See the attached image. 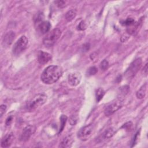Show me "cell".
<instances>
[{"label": "cell", "instance_id": "cell-25", "mask_svg": "<svg viewBox=\"0 0 148 148\" xmlns=\"http://www.w3.org/2000/svg\"><path fill=\"white\" fill-rule=\"evenodd\" d=\"M86 28V24L83 21L80 23V24L78 25V29L79 30H83Z\"/></svg>", "mask_w": 148, "mask_h": 148}, {"label": "cell", "instance_id": "cell-3", "mask_svg": "<svg viewBox=\"0 0 148 148\" xmlns=\"http://www.w3.org/2000/svg\"><path fill=\"white\" fill-rule=\"evenodd\" d=\"M61 35V31L59 28H55L47 33L43 39V45L47 47H50L53 46L57 40L60 38Z\"/></svg>", "mask_w": 148, "mask_h": 148}, {"label": "cell", "instance_id": "cell-6", "mask_svg": "<svg viewBox=\"0 0 148 148\" xmlns=\"http://www.w3.org/2000/svg\"><path fill=\"white\" fill-rule=\"evenodd\" d=\"M94 131V127L92 124H88L81 128L77 132V138L81 140H88L92 135Z\"/></svg>", "mask_w": 148, "mask_h": 148}, {"label": "cell", "instance_id": "cell-21", "mask_svg": "<svg viewBox=\"0 0 148 148\" xmlns=\"http://www.w3.org/2000/svg\"><path fill=\"white\" fill-rule=\"evenodd\" d=\"M98 72V69L95 66H91L87 70V73L88 75H94Z\"/></svg>", "mask_w": 148, "mask_h": 148}, {"label": "cell", "instance_id": "cell-2", "mask_svg": "<svg viewBox=\"0 0 148 148\" xmlns=\"http://www.w3.org/2000/svg\"><path fill=\"white\" fill-rule=\"evenodd\" d=\"M47 99V96L45 94H38L27 102L26 107L29 110H33L45 104Z\"/></svg>", "mask_w": 148, "mask_h": 148}, {"label": "cell", "instance_id": "cell-12", "mask_svg": "<svg viewBox=\"0 0 148 148\" xmlns=\"http://www.w3.org/2000/svg\"><path fill=\"white\" fill-rule=\"evenodd\" d=\"M37 28L41 34H45L49 32L51 28V24L48 21H42L37 24Z\"/></svg>", "mask_w": 148, "mask_h": 148}, {"label": "cell", "instance_id": "cell-9", "mask_svg": "<svg viewBox=\"0 0 148 148\" xmlns=\"http://www.w3.org/2000/svg\"><path fill=\"white\" fill-rule=\"evenodd\" d=\"M81 75L79 72H74L69 75L68 83L72 86H76L81 81Z\"/></svg>", "mask_w": 148, "mask_h": 148}, {"label": "cell", "instance_id": "cell-19", "mask_svg": "<svg viewBox=\"0 0 148 148\" xmlns=\"http://www.w3.org/2000/svg\"><path fill=\"white\" fill-rule=\"evenodd\" d=\"M67 120V117L66 115H61L60 117V130H59V132H62V131L63 130L65 125V123Z\"/></svg>", "mask_w": 148, "mask_h": 148}, {"label": "cell", "instance_id": "cell-4", "mask_svg": "<svg viewBox=\"0 0 148 148\" xmlns=\"http://www.w3.org/2000/svg\"><path fill=\"white\" fill-rule=\"evenodd\" d=\"M142 61L140 58H138L134 60L129 67L127 68L124 73V75L126 78L130 79L132 77L138 72L139 69L140 68L142 65Z\"/></svg>", "mask_w": 148, "mask_h": 148}, {"label": "cell", "instance_id": "cell-23", "mask_svg": "<svg viewBox=\"0 0 148 148\" xmlns=\"http://www.w3.org/2000/svg\"><path fill=\"white\" fill-rule=\"evenodd\" d=\"M135 23V21L134 19L131 18H128L127 20H125L124 21H123V24L128 26H130L132 24H133Z\"/></svg>", "mask_w": 148, "mask_h": 148}, {"label": "cell", "instance_id": "cell-15", "mask_svg": "<svg viewBox=\"0 0 148 148\" xmlns=\"http://www.w3.org/2000/svg\"><path fill=\"white\" fill-rule=\"evenodd\" d=\"M147 89V84L143 85L136 92V95L138 99H143L146 95V92Z\"/></svg>", "mask_w": 148, "mask_h": 148}, {"label": "cell", "instance_id": "cell-14", "mask_svg": "<svg viewBox=\"0 0 148 148\" xmlns=\"http://www.w3.org/2000/svg\"><path fill=\"white\" fill-rule=\"evenodd\" d=\"M15 34L13 31L8 32L4 36L3 42L6 45H10L14 39Z\"/></svg>", "mask_w": 148, "mask_h": 148}, {"label": "cell", "instance_id": "cell-10", "mask_svg": "<svg viewBox=\"0 0 148 148\" xmlns=\"http://www.w3.org/2000/svg\"><path fill=\"white\" fill-rule=\"evenodd\" d=\"M51 55L49 53L39 51L38 54V60L39 64L43 65L47 63L51 60Z\"/></svg>", "mask_w": 148, "mask_h": 148}, {"label": "cell", "instance_id": "cell-8", "mask_svg": "<svg viewBox=\"0 0 148 148\" xmlns=\"http://www.w3.org/2000/svg\"><path fill=\"white\" fill-rule=\"evenodd\" d=\"M36 128L34 125H29L27 126L22 131L20 136V140L23 142H25L28 140L31 135L35 132Z\"/></svg>", "mask_w": 148, "mask_h": 148}, {"label": "cell", "instance_id": "cell-1", "mask_svg": "<svg viewBox=\"0 0 148 148\" xmlns=\"http://www.w3.org/2000/svg\"><path fill=\"white\" fill-rule=\"evenodd\" d=\"M62 69L58 65H50L46 68L41 74V80L47 84L56 83L62 76Z\"/></svg>", "mask_w": 148, "mask_h": 148}, {"label": "cell", "instance_id": "cell-26", "mask_svg": "<svg viewBox=\"0 0 148 148\" xmlns=\"http://www.w3.org/2000/svg\"><path fill=\"white\" fill-rule=\"evenodd\" d=\"M55 3L57 4V5L59 7V8H62L65 6V2L64 1H56Z\"/></svg>", "mask_w": 148, "mask_h": 148}, {"label": "cell", "instance_id": "cell-24", "mask_svg": "<svg viewBox=\"0 0 148 148\" xmlns=\"http://www.w3.org/2000/svg\"><path fill=\"white\" fill-rule=\"evenodd\" d=\"M7 109V106L5 104H2L0 106V113H1V117H2L3 114L5 113Z\"/></svg>", "mask_w": 148, "mask_h": 148}, {"label": "cell", "instance_id": "cell-13", "mask_svg": "<svg viewBox=\"0 0 148 148\" xmlns=\"http://www.w3.org/2000/svg\"><path fill=\"white\" fill-rule=\"evenodd\" d=\"M74 141L72 135H68L64 138L60 143V147H69L72 146Z\"/></svg>", "mask_w": 148, "mask_h": 148}, {"label": "cell", "instance_id": "cell-20", "mask_svg": "<svg viewBox=\"0 0 148 148\" xmlns=\"http://www.w3.org/2000/svg\"><path fill=\"white\" fill-rule=\"evenodd\" d=\"M109 66V62L107 60H103L100 64V68L102 71H105L108 69Z\"/></svg>", "mask_w": 148, "mask_h": 148}, {"label": "cell", "instance_id": "cell-22", "mask_svg": "<svg viewBox=\"0 0 148 148\" xmlns=\"http://www.w3.org/2000/svg\"><path fill=\"white\" fill-rule=\"evenodd\" d=\"M77 121V117L75 115H72L69 119V123L71 125H75Z\"/></svg>", "mask_w": 148, "mask_h": 148}, {"label": "cell", "instance_id": "cell-5", "mask_svg": "<svg viewBox=\"0 0 148 148\" xmlns=\"http://www.w3.org/2000/svg\"><path fill=\"white\" fill-rule=\"evenodd\" d=\"M28 43V38L24 35L21 36L14 43L12 51L13 54L15 56H18L22 52H23L27 48Z\"/></svg>", "mask_w": 148, "mask_h": 148}, {"label": "cell", "instance_id": "cell-11", "mask_svg": "<svg viewBox=\"0 0 148 148\" xmlns=\"http://www.w3.org/2000/svg\"><path fill=\"white\" fill-rule=\"evenodd\" d=\"M14 139V135L13 132H10L6 134L1 140V147H8L13 143Z\"/></svg>", "mask_w": 148, "mask_h": 148}, {"label": "cell", "instance_id": "cell-7", "mask_svg": "<svg viewBox=\"0 0 148 148\" xmlns=\"http://www.w3.org/2000/svg\"><path fill=\"white\" fill-rule=\"evenodd\" d=\"M122 106V102L121 101H117L109 105L105 109L104 114L106 116H110L114 112L120 109Z\"/></svg>", "mask_w": 148, "mask_h": 148}, {"label": "cell", "instance_id": "cell-17", "mask_svg": "<svg viewBox=\"0 0 148 148\" xmlns=\"http://www.w3.org/2000/svg\"><path fill=\"white\" fill-rule=\"evenodd\" d=\"M115 131L113 128H109L105 131V132L102 134V137L104 139H108L114 135Z\"/></svg>", "mask_w": 148, "mask_h": 148}, {"label": "cell", "instance_id": "cell-28", "mask_svg": "<svg viewBox=\"0 0 148 148\" xmlns=\"http://www.w3.org/2000/svg\"><path fill=\"white\" fill-rule=\"evenodd\" d=\"M143 73L145 75H147V63H146L145 65V66L143 67Z\"/></svg>", "mask_w": 148, "mask_h": 148}, {"label": "cell", "instance_id": "cell-16", "mask_svg": "<svg viewBox=\"0 0 148 148\" xmlns=\"http://www.w3.org/2000/svg\"><path fill=\"white\" fill-rule=\"evenodd\" d=\"M76 10L74 9H72L69 10L68 12H67L65 14V19L67 21H71L72 20H73L76 16Z\"/></svg>", "mask_w": 148, "mask_h": 148}, {"label": "cell", "instance_id": "cell-18", "mask_svg": "<svg viewBox=\"0 0 148 148\" xmlns=\"http://www.w3.org/2000/svg\"><path fill=\"white\" fill-rule=\"evenodd\" d=\"M105 95V91L102 88H99L96 91V99L98 102L100 101Z\"/></svg>", "mask_w": 148, "mask_h": 148}, {"label": "cell", "instance_id": "cell-27", "mask_svg": "<svg viewBox=\"0 0 148 148\" xmlns=\"http://www.w3.org/2000/svg\"><path fill=\"white\" fill-rule=\"evenodd\" d=\"M12 120H13V116H9V117H8L6 119V122H5L6 125H9L11 124Z\"/></svg>", "mask_w": 148, "mask_h": 148}]
</instances>
